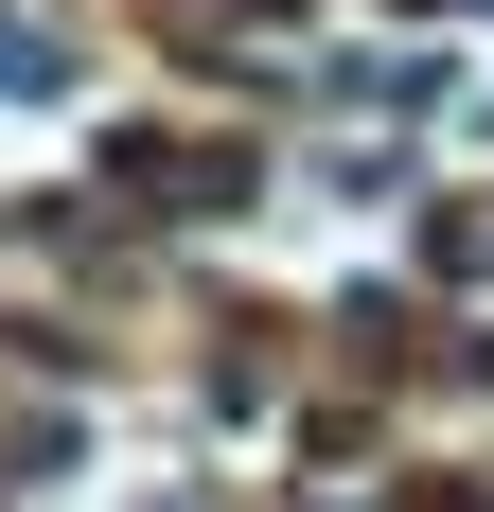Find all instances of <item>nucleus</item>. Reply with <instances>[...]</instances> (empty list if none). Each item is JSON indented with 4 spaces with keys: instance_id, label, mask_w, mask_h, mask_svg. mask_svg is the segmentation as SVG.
Segmentation results:
<instances>
[{
    "instance_id": "1",
    "label": "nucleus",
    "mask_w": 494,
    "mask_h": 512,
    "mask_svg": "<svg viewBox=\"0 0 494 512\" xmlns=\"http://www.w3.org/2000/svg\"><path fill=\"white\" fill-rule=\"evenodd\" d=\"M53 89V36H36V18H0V106H36Z\"/></svg>"
}]
</instances>
